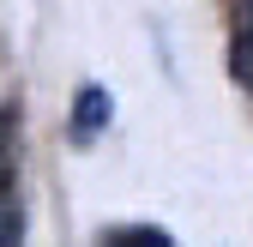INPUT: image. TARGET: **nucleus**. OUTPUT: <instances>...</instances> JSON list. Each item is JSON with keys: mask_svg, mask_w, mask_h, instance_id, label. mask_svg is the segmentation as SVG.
<instances>
[{"mask_svg": "<svg viewBox=\"0 0 253 247\" xmlns=\"http://www.w3.org/2000/svg\"><path fill=\"white\" fill-rule=\"evenodd\" d=\"M103 241H109V247H169L175 235L157 229V223H133V229H109Z\"/></svg>", "mask_w": 253, "mask_h": 247, "instance_id": "nucleus-2", "label": "nucleus"}, {"mask_svg": "<svg viewBox=\"0 0 253 247\" xmlns=\"http://www.w3.org/2000/svg\"><path fill=\"white\" fill-rule=\"evenodd\" d=\"M24 241V211L12 199V187H0V247H18Z\"/></svg>", "mask_w": 253, "mask_h": 247, "instance_id": "nucleus-3", "label": "nucleus"}, {"mask_svg": "<svg viewBox=\"0 0 253 247\" xmlns=\"http://www.w3.org/2000/svg\"><path fill=\"white\" fill-rule=\"evenodd\" d=\"M229 67L241 84H253V24H241V37H235V54H229Z\"/></svg>", "mask_w": 253, "mask_h": 247, "instance_id": "nucleus-4", "label": "nucleus"}, {"mask_svg": "<svg viewBox=\"0 0 253 247\" xmlns=\"http://www.w3.org/2000/svg\"><path fill=\"white\" fill-rule=\"evenodd\" d=\"M109 121H115V97H109L103 84H79V97H73V139L90 145Z\"/></svg>", "mask_w": 253, "mask_h": 247, "instance_id": "nucleus-1", "label": "nucleus"}]
</instances>
